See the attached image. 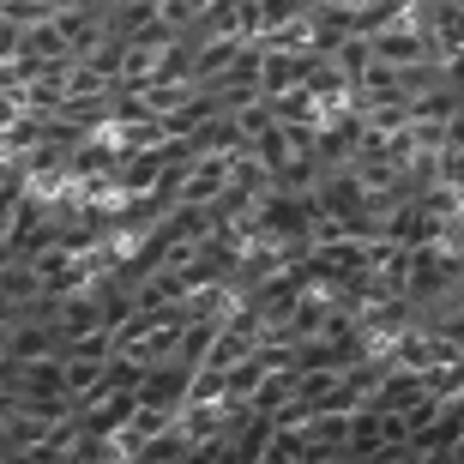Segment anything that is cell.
I'll use <instances>...</instances> for the list:
<instances>
[{"label": "cell", "mask_w": 464, "mask_h": 464, "mask_svg": "<svg viewBox=\"0 0 464 464\" xmlns=\"http://www.w3.org/2000/svg\"><path fill=\"white\" fill-rule=\"evenodd\" d=\"M266 109H272V121H284V127H320V121H326V103H320L302 79H295L290 91L266 97Z\"/></svg>", "instance_id": "1"}, {"label": "cell", "mask_w": 464, "mask_h": 464, "mask_svg": "<svg viewBox=\"0 0 464 464\" xmlns=\"http://www.w3.org/2000/svg\"><path fill=\"white\" fill-rule=\"evenodd\" d=\"M254 459H272V464H302V459H320V447H314L308 429H272L266 440H259Z\"/></svg>", "instance_id": "2"}, {"label": "cell", "mask_w": 464, "mask_h": 464, "mask_svg": "<svg viewBox=\"0 0 464 464\" xmlns=\"http://www.w3.org/2000/svg\"><path fill=\"white\" fill-rule=\"evenodd\" d=\"M157 6H163V0H109V6H103V24L121 36V43H127V36H139L157 18Z\"/></svg>", "instance_id": "3"}]
</instances>
